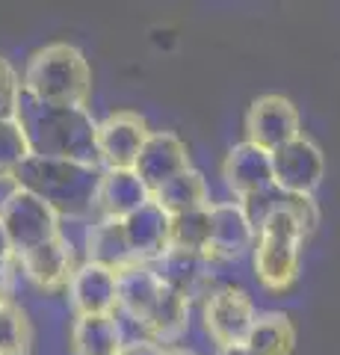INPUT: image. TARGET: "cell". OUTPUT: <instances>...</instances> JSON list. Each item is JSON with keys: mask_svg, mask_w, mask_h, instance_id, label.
<instances>
[{"mask_svg": "<svg viewBox=\"0 0 340 355\" xmlns=\"http://www.w3.org/2000/svg\"><path fill=\"white\" fill-rule=\"evenodd\" d=\"M18 128L24 133L27 154L51 160H74L98 166V121L86 107L42 104L21 92Z\"/></svg>", "mask_w": 340, "mask_h": 355, "instance_id": "1", "label": "cell"}, {"mask_svg": "<svg viewBox=\"0 0 340 355\" xmlns=\"http://www.w3.org/2000/svg\"><path fill=\"white\" fill-rule=\"evenodd\" d=\"M12 178L21 190H30L39 198H45L60 216H83L95 207L98 184H101V166L27 154L18 163Z\"/></svg>", "mask_w": 340, "mask_h": 355, "instance_id": "2", "label": "cell"}, {"mask_svg": "<svg viewBox=\"0 0 340 355\" xmlns=\"http://www.w3.org/2000/svg\"><path fill=\"white\" fill-rule=\"evenodd\" d=\"M21 92L42 104L86 107L92 95V69L74 44L51 42L27 60Z\"/></svg>", "mask_w": 340, "mask_h": 355, "instance_id": "3", "label": "cell"}, {"mask_svg": "<svg viewBox=\"0 0 340 355\" xmlns=\"http://www.w3.org/2000/svg\"><path fill=\"white\" fill-rule=\"evenodd\" d=\"M305 228L293 210L284 207L272 214L263 228L255 234V249H251V263H255V275L267 291H287L299 275V261H302V243H305Z\"/></svg>", "mask_w": 340, "mask_h": 355, "instance_id": "4", "label": "cell"}, {"mask_svg": "<svg viewBox=\"0 0 340 355\" xmlns=\"http://www.w3.org/2000/svg\"><path fill=\"white\" fill-rule=\"evenodd\" d=\"M272 160V187L284 196L314 198L325 178V157L320 146L308 137H296L287 146L269 154Z\"/></svg>", "mask_w": 340, "mask_h": 355, "instance_id": "5", "label": "cell"}, {"mask_svg": "<svg viewBox=\"0 0 340 355\" xmlns=\"http://www.w3.org/2000/svg\"><path fill=\"white\" fill-rule=\"evenodd\" d=\"M0 222H3L9 243H12L15 254L27 252L33 246H42L60 234V214L53 210L45 198H39L30 190H18L0 210Z\"/></svg>", "mask_w": 340, "mask_h": 355, "instance_id": "6", "label": "cell"}, {"mask_svg": "<svg viewBox=\"0 0 340 355\" xmlns=\"http://www.w3.org/2000/svg\"><path fill=\"white\" fill-rule=\"evenodd\" d=\"M246 142L263 151H276L302 137V116L296 104L284 95H260L246 113Z\"/></svg>", "mask_w": 340, "mask_h": 355, "instance_id": "7", "label": "cell"}, {"mask_svg": "<svg viewBox=\"0 0 340 355\" xmlns=\"http://www.w3.org/2000/svg\"><path fill=\"white\" fill-rule=\"evenodd\" d=\"M258 311L255 302L249 299L246 291L240 287H219L211 291L204 299L202 320L207 335L216 340V347H231V343H243L251 323H255Z\"/></svg>", "mask_w": 340, "mask_h": 355, "instance_id": "8", "label": "cell"}, {"mask_svg": "<svg viewBox=\"0 0 340 355\" xmlns=\"http://www.w3.org/2000/svg\"><path fill=\"white\" fill-rule=\"evenodd\" d=\"M148 133L151 130L145 119L139 113H130V110H118L104 121H98V166L101 169H134Z\"/></svg>", "mask_w": 340, "mask_h": 355, "instance_id": "9", "label": "cell"}, {"mask_svg": "<svg viewBox=\"0 0 340 355\" xmlns=\"http://www.w3.org/2000/svg\"><path fill=\"white\" fill-rule=\"evenodd\" d=\"M65 293H69V305L78 317L113 314L118 305V272L101 263L80 261L65 284Z\"/></svg>", "mask_w": 340, "mask_h": 355, "instance_id": "10", "label": "cell"}, {"mask_svg": "<svg viewBox=\"0 0 340 355\" xmlns=\"http://www.w3.org/2000/svg\"><path fill=\"white\" fill-rule=\"evenodd\" d=\"M184 169H190L186 142L175 130H151L134 163V172L148 187V193L160 190L163 184L172 181L175 175H181Z\"/></svg>", "mask_w": 340, "mask_h": 355, "instance_id": "11", "label": "cell"}, {"mask_svg": "<svg viewBox=\"0 0 340 355\" xmlns=\"http://www.w3.org/2000/svg\"><path fill=\"white\" fill-rule=\"evenodd\" d=\"M15 263L39 291H60V287L69 284L74 266H78V261H74V243L65 240L60 231L53 240L15 254Z\"/></svg>", "mask_w": 340, "mask_h": 355, "instance_id": "12", "label": "cell"}, {"mask_svg": "<svg viewBox=\"0 0 340 355\" xmlns=\"http://www.w3.org/2000/svg\"><path fill=\"white\" fill-rule=\"evenodd\" d=\"M211 214V249L207 258L240 261L255 249V228L249 225L240 202H213L207 205Z\"/></svg>", "mask_w": 340, "mask_h": 355, "instance_id": "13", "label": "cell"}, {"mask_svg": "<svg viewBox=\"0 0 340 355\" xmlns=\"http://www.w3.org/2000/svg\"><path fill=\"white\" fill-rule=\"evenodd\" d=\"M125 237L130 254L136 263H154L163 252L169 249V231H172V216L163 210L157 202H145L139 210L122 219Z\"/></svg>", "mask_w": 340, "mask_h": 355, "instance_id": "14", "label": "cell"}, {"mask_svg": "<svg viewBox=\"0 0 340 355\" xmlns=\"http://www.w3.org/2000/svg\"><path fill=\"white\" fill-rule=\"evenodd\" d=\"M151 270L157 272V279L163 287L181 293L186 302L204 296L207 299V282H211V258L207 254H195V252H184V249H166L160 258L151 263Z\"/></svg>", "mask_w": 340, "mask_h": 355, "instance_id": "15", "label": "cell"}, {"mask_svg": "<svg viewBox=\"0 0 340 355\" xmlns=\"http://www.w3.org/2000/svg\"><path fill=\"white\" fill-rule=\"evenodd\" d=\"M222 181L237 198H246L251 193L269 190L272 187V160L269 151H263L251 142H237L228 148L222 160Z\"/></svg>", "mask_w": 340, "mask_h": 355, "instance_id": "16", "label": "cell"}, {"mask_svg": "<svg viewBox=\"0 0 340 355\" xmlns=\"http://www.w3.org/2000/svg\"><path fill=\"white\" fill-rule=\"evenodd\" d=\"M145 202H151V193L134 169H101V184L95 196V207L101 210V216L125 219Z\"/></svg>", "mask_w": 340, "mask_h": 355, "instance_id": "17", "label": "cell"}, {"mask_svg": "<svg viewBox=\"0 0 340 355\" xmlns=\"http://www.w3.org/2000/svg\"><path fill=\"white\" fill-rule=\"evenodd\" d=\"M163 291L157 272L151 270V263H130L125 270H118V305L116 311L130 314L142 320L148 326V317L154 311V302Z\"/></svg>", "mask_w": 340, "mask_h": 355, "instance_id": "18", "label": "cell"}, {"mask_svg": "<svg viewBox=\"0 0 340 355\" xmlns=\"http://www.w3.org/2000/svg\"><path fill=\"white\" fill-rule=\"evenodd\" d=\"M83 249H86L83 261L101 263V266H107V270H116V272L125 270V266H130V263H136L134 254H130V246H127L122 219H113V216H101L95 225H89L86 240H83Z\"/></svg>", "mask_w": 340, "mask_h": 355, "instance_id": "19", "label": "cell"}, {"mask_svg": "<svg viewBox=\"0 0 340 355\" xmlns=\"http://www.w3.org/2000/svg\"><path fill=\"white\" fill-rule=\"evenodd\" d=\"M211 190H207V181L202 172H195L193 166L184 169L181 175H175L172 181H166L160 190L151 193V202H157L169 216H181L190 214V210H202L211 202Z\"/></svg>", "mask_w": 340, "mask_h": 355, "instance_id": "20", "label": "cell"}, {"mask_svg": "<svg viewBox=\"0 0 340 355\" xmlns=\"http://www.w3.org/2000/svg\"><path fill=\"white\" fill-rule=\"evenodd\" d=\"M122 338H118L113 314L74 317L71 326V352L74 355H118Z\"/></svg>", "mask_w": 340, "mask_h": 355, "instance_id": "21", "label": "cell"}, {"mask_svg": "<svg viewBox=\"0 0 340 355\" xmlns=\"http://www.w3.org/2000/svg\"><path fill=\"white\" fill-rule=\"evenodd\" d=\"M296 343V329L287 314L269 311V314H258L251 323L243 347L251 355H290Z\"/></svg>", "mask_w": 340, "mask_h": 355, "instance_id": "22", "label": "cell"}, {"mask_svg": "<svg viewBox=\"0 0 340 355\" xmlns=\"http://www.w3.org/2000/svg\"><path fill=\"white\" fill-rule=\"evenodd\" d=\"M186 323H190V302H186L181 293L163 287L157 302H154V311H151V317H148L151 338H154L157 343L178 340L186 331Z\"/></svg>", "mask_w": 340, "mask_h": 355, "instance_id": "23", "label": "cell"}, {"mask_svg": "<svg viewBox=\"0 0 340 355\" xmlns=\"http://www.w3.org/2000/svg\"><path fill=\"white\" fill-rule=\"evenodd\" d=\"M169 246L184 249V252H195V254H207V249H211V214H207V207L172 216Z\"/></svg>", "mask_w": 340, "mask_h": 355, "instance_id": "24", "label": "cell"}, {"mask_svg": "<svg viewBox=\"0 0 340 355\" xmlns=\"http://www.w3.org/2000/svg\"><path fill=\"white\" fill-rule=\"evenodd\" d=\"M30 340L33 331L24 308L12 299H0V355H27Z\"/></svg>", "mask_w": 340, "mask_h": 355, "instance_id": "25", "label": "cell"}, {"mask_svg": "<svg viewBox=\"0 0 340 355\" xmlns=\"http://www.w3.org/2000/svg\"><path fill=\"white\" fill-rule=\"evenodd\" d=\"M27 157V142L18 128V119H0V178L12 175Z\"/></svg>", "mask_w": 340, "mask_h": 355, "instance_id": "26", "label": "cell"}, {"mask_svg": "<svg viewBox=\"0 0 340 355\" xmlns=\"http://www.w3.org/2000/svg\"><path fill=\"white\" fill-rule=\"evenodd\" d=\"M284 202H287V196H284L281 190H276V187H269V190H260V193H251L246 198H240V207H243L249 225L255 228V234H258V231L263 228V222H267L272 214H278V210L284 207Z\"/></svg>", "mask_w": 340, "mask_h": 355, "instance_id": "27", "label": "cell"}, {"mask_svg": "<svg viewBox=\"0 0 340 355\" xmlns=\"http://www.w3.org/2000/svg\"><path fill=\"white\" fill-rule=\"evenodd\" d=\"M21 101V77L18 71L0 57V119H18Z\"/></svg>", "mask_w": 340, "mask_h": 355, "instance_id": "28", "label": "cell"}, {"mask_svg": "<svg viewBox=\"0 0 340 355\" xmlns=\"http://www.w3.org/2000/svg\"><path fill=\"white\" fill-rule=\"evenodd\" d=\"M118 355H166V349H163L157 340H142V343L122 347V349H118Z\"/></svg>", "mask_w": 340, "mask_h": 355, "instance_id": "29", "label": "cell"}, {"mask_svg": "<svg viewBox=\"0 0 340 355\" xmlns=\"http://www.w3.org/2000/svg\"><path fill=\"white\" fill-rule=\"evenodd\" d=\"M9 261H15V249H12V243H9L3 222H0V263H9Z\"/></svg>", "mask_w": 340, "mask_h": 355, "instance_id": "30", "label": "cell"}, {"mask_svg": "<svg viewBox=\"0 0 340 355\" xmlns=\"http://www.w3.org/2000/svg\"><path fill=\"white\" fill-rule=\"evenodd\" d=\"M18 190V184H15V178L12 175H3L0 178V210H3V205L12 198V193Z\"/></svg>", "mask_w": 340, "mask_h": 355, "instance_id": "31", "label": "cell"}, {"mask_svg": "<svg viewBox=\"0 0 340 355\" xmlns=\"http://www.w3.org/2000/svg\"><path fill=\"white\" fill-rule=\"evenodd\" d=\"M9 284H12V261L0 263V299H9Z\"/></svg>", "mask_w": 340, "mask_h": 355, "instance_id": "32", "label": "cell"}, {"mask_svg": "<svg viewBox=\"0 0 340 355\" xmlns=\"http://www.w3.org/2000/svg\"><path fill=\"white\" fill-rule=\"evenodd\" d=\"M213 355H251L243 343H231V347H216Z\"/></svg>", "mask_w": 340, "mask_h": 355, "instance_id": "33", "label": "cell"}, {"mask_svg": "<svg viewBox=\"0 0 340 355\" xmlns=\"http://www.w3.org/2000/svg\"><path fill=\"white\" fill-rule=\"evenodd\" d=\"M166 355H193V352H184V349H175V352H166Z\"/></svg>", "mask_w": 340, "mask_h": 355, "instance_id": "34", "label": "cell"}]
</instances>
